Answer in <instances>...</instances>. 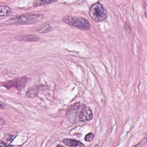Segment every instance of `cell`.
<instances>
[{
  "mask_svg": "<svg viewBox=\"0 0 147 147\" xmlns=\"http://www.w3.org/2000/svg\"><path fill=\"white\" fill-rule=\"evenodd\" d=\"M44 19L42 14H25L17 16L7 20L5 24L7 25H24L31 24L40 22Z\"/></svg>",
  "mask_w": 147,
  "mask_h": 147,
  "instance_id": "1",
  "label": "cell"
},
{
  "mask_svg": "<svg viewBox=\"0 0 147 147\" xmlns=\"http://www.w3.org/2000/svg\"><path fill=\"white\" fill-rule=\"evenodd\" d=\"M90 17L95 22H101L107 17V13L104 6L99 2L92 5L89 10Z\"/></svg>",
  "mask_w": 147,
  "mask_h": 147,
  "instance_id": "2",
  "label": "cell"
},
{
  "mask_svg": "<svg viewBox=\"0 0 147 147\" xmlns=\"http://www.w3.org/2000/svg\"><path fill=\"white\" fill-rule=\"evenodd\" d=\"M63 20L66 24L79 29L83 30H89L90 29V25L88 21L84 18L66 16Z\"/></svg>",
  "mask_w": 147,
  "mask_h": 147,
  "instance_id": "3",
  "label": "cell"
},
{
  "mask_svg": "<svg viewBox=\"0 0 147 147\" xmlns=\"http://www.w3.org/2000/svg\"><path fill=\"white\" fill-rule=\"evenodd\" d=\"M92 118V113L89 107H84L81 110L79 115V119L82 122H86Z\"/></svg>",
  "mask_w": 147,
  "mask_h": 147,
  "instance_id": "5",
  "label": "cell"
},
{
  "mask_svg": "<svg viewBox=\"0 0 147 147\" xmlns=\"http://www.w3.org/2000/svg\"><path fill=\"white\" fill-rule=\"evenodd\" d=\"M63 142L68 146H85L80 141H78L75 140L68 139V138L63 139Z\"/></svg>",
  "mask_w": 147,
  "mask_h": 147,
  "instance_id": "6",
  "label": "cell"
},
{
  "mask_svg": "<svg viewBox=\"0 0 147 147\" xmlns=\"http://www.w3.org/2000/svg\"><path fill=\"white\" fill-rule=\"evenodd\" d=\"M11 14V9L7 6H1L0 7V16L6 17Z\"/></svg>",
  "mask_w": 147,
  "mask_h": 147,
  "instance_id": "9",
  "label": "cell"
},
{
  "mask_svg": "<svg viewBox=\"0 0 147 147\" xmlns=\"http://www.w3.org/2000/svg\"><path fill=\"white\" fill-rule=\"evenodd\" d=\"M27 78L25 76L16 78L15 79L5 82L3 86L7 88H11L13 87H16L17 89L21 90L23 88L26 83Z\"/></svg>",
  "mask_w": 147,
  "mask_h": 147,
  "instance_id": "4",
  "label": "cell"
},
{
  "mask_svg": "<svg viewBox=\"0 0 147 147\" xmlns=\"http://www.w3.org/2000/svg\"><path fill=\"white\" fill-rule=\"evenodd\" d=\"M55 1H51V0H39V1H36L33 3V6L37 7L40 6H43L45 5H48L49 3H51L52 2H54Z\"/></svg>",
  "mask_w": 147,
  "mask_h": 147,
  "instance_id": "11",
  "label": "cell"
},
{
  "mask_svg": "<svg viewBox=\"0 0 147 147\" xmlns=\"http://www.w3.org/2000/svg\"><path fill=\"white\" fill-rule=\"evenodd\" d=\"M17 134H18L17 131H12L11 133H9L5 136L2 141L6 143L10 144L13 142V141L14 140V138L17 136Z\"/></svg>",
  "mask_w": 147,
  "mask_h": 147,
  "instance_id": "7",
  "label": "cell"
},
{
  "mask_svg": "<svg viewBox=\"0 0 147 147\" xmlns=\"http://www.w3.org/2000/svg\"><path fill=\"white\" fill-rule=\"evenodd\" d=\"M0 145L2 146H12L10 144H8V143H6L4 141H3L2 140L1 141V143H0Z\"/></svg>",
  "mask_w": 147,
  "mask_h": 147,
  "instance_id": "13",
  "label": "cell"
},
{
  "mask_svg": "<svg viewBox=\"0 0 147 147\" xmlns=\"http://www.w3.org/2000/svg\"><path fill=\"white\" fill-rule=\"evenodd\" d=\"M4 107H5V104L2 101H1V109H2Z\"/></svg>",
  "mask_w": 147,
  "mask_h": 147,
  "instance_id": "14",
  "label": "cell"
},
{
  "mask_svg": "<svg viewBox=\"0 0 147 147\" xmlns=\"http://www.w3.org/2000/svg\"><path fill=\"white\" fill-rule=\"evenodd\" d=\"M94 138V135L92 133H89L87 134H86L84 137V140L87 142L91 141Z\"/></svg>",
  "mask_w": 147,
  "mask_h": 147,
  "instance_id": "12",
  "label": "cell"
},
{
  "mask_svg": "<svg viewBox=\"0 0 147 147\" xmlns=\"http://www.w3.org/2000/svg\"><path fill=\"white\" fill-rule=\"evenodd\" d=\"M52 30L51 26L48 24H44L40 25L37 29L36 31L38 33H48L50 32Z\"/></svg>",
  "mask_w": 147,
  "mask_h": 147,
  "instance_id": "10",
  "label": "cell"
},
{
  "mask_svg": "<svg viewBox=\"0 0 147 147\" xmlns=\"http://www.w3.org/2000/svg\"><path fill=\"white\" fill-rule=\"evenodd\" d=\"M19 40L21 41H38L39 40V38L38 36L34 35V34H29V35H25L22 37H20V38H18Z\"/></svg>",
  "mask_w": 147,
  "mask_h": 147,
  "instance_id": "8",
  "label": "cell"
}]
</instances>
